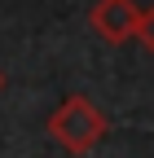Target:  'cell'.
Returning <instances> with one entry per match:
<instances>
[{
	"instance_id": "6da1fadb",
	"label": "cell",
	"mask_w": 154,
	"mask_h": 158,
	"mask_svg": "<svg viewBox=\"0 0 154 158\" xmlns=\"http://www.w3.org/2000/svg\"><path fill=\"white\" fill-rule=\"evenodd\" d=\"M44 132H49V136H53V141L62 145L66 154L79 158V154H92V149L106 141L110 118H106V110L92 101V97L71 92V97H62V101H57V110L49 114Z\"/></svg>"
},
{
	"instance_id": "7a4b0ae2",
	"label": "cell",
	"mask_w": 154,
	"mask_h": 158,
	"mask_svg": "<svg viewBox=\"0 0 154 158\" xmlns=\"http://www.w3.org/2000/svg\"><path fill=\"white\" fill-rule=\"evenodd\" d=\"M137 18H141V5L137 0H97L88 9V27L97 31L106 44H128L137 35Z\"/></svg>"
},
{
	"instance_id": "3957f363",
	"label": "cell",
	"mask_w": 154,
	"mask_h": 158,
	"mask_svg": "<svg viewBox=\"0 0 154 158\" xmlns=\"http://www.w3.org/2000/svg\"><path fill=\"white\" fill-rule=\"evenodd\" d=\"M132 40H137V44L154 57V5H150V9H141V18H137V35H132Z\"/></svg>"
},
{
	"instance_id": "277c9868",
	"label": "cell",
	"mask_w": 154,
	"mask_h": 158,
	"mask_svg": "<svg viewBox=\"0 0 154 158\" xmlns=\"http://www.w3.org/2000/svg\"><path fill=\"white\" fill-rule=\"evenodd\" d=\"M0 92H5V75H0Z\"/></svg>"
}]
</instances>
